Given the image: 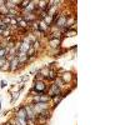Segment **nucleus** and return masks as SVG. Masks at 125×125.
Returning a JSON list of instances; mask_svg holds the SVG:
<instances>
[{
	"instance_id": "f257e3e1",
	"label": "nucleus",
	"mask_w": 125,
	"mask_h": 125,
	"mask_svg": "<svg viewBox=\"0 0 125 125\" xmlns=\"http://www.w3.org/2000/svg\"><path fill=\"white\" fill-rule=\"evenodd\" d=\"M4 54H5V49H0V58H1Z\"/></svg>"
}]
</instances>
